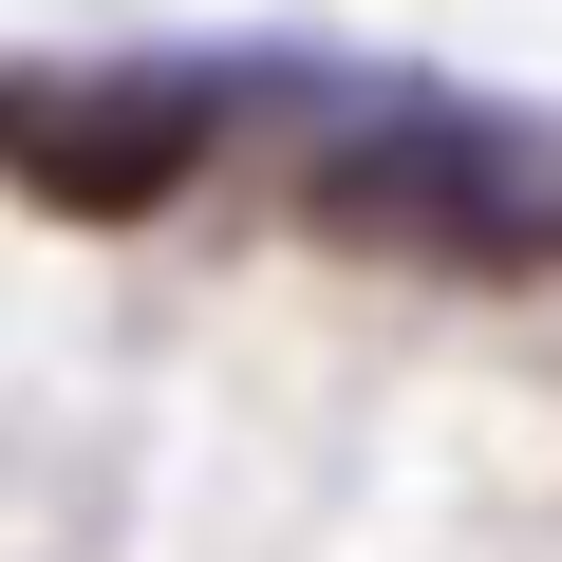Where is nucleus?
Returning a JSON list of instances; mask_svg holds the SVG:
<instances>
[{
	"instance_id": "obj_1",
	"label": "nucleus",
	"mask_w": 562,
	"mask_h": 562,
	"mask_svg": "<svg viewBox=\"0 0 562 562\" xmlns=\"http://www.w3.org/2000/svg\"><path fill=\"white\" fill-rule=\"evenodd\" d=\"M188 150H206V113H188V94H94V113H57V132H38V188H57L76 225H132V206H169V188H188Z\"/></svg>"
}]
</instances>
